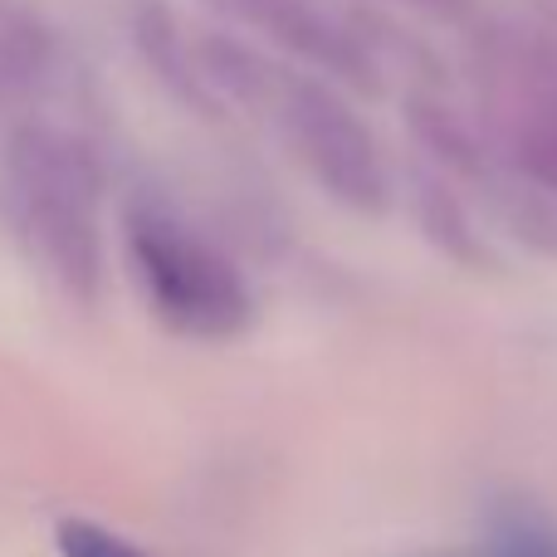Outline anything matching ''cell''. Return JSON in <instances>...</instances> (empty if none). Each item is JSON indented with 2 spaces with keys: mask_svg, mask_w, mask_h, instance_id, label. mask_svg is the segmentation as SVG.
<instances>
[{
  "mask_svg": "<svg viewBox=\"0 0 557 557\" xmlns=\"http://www.w3.org/2000/svg\"><path fill=\"white\" fill-rule=\"evenodd\" d=\"M0 206L25 255L69 298L103 288V172L94 147L59 123H25L0 157Z\"/></svg>",
  "mask_w": 557,
  "mask_h": 557,
  "instance_id": "cell-1",
  "label": "cell"
},
{
  "mask_svg": "<svg viewBox=\"0 0 557 557\" xmlns=\"http://www.w3.org/2000/svg\"><path fill=\"white\" fill-rule=\"evenodd\" d=\"M133 25H137V45H143L147 64L162 74V84L176 88L186 103L206 108V88H211V84H206V74H201V64H196V54L186 49V39H182V29H176L172 10H166L162 0H137Z\"/></svg>",
  "mask_w": 557,
  "mask_h": 557,
  "instance_id": "cell-6",
  "label": "cell"
},
{
  "mask_svg": "<svg viewBox=\"0 0 557 557\" xmlns=\"http://www.w3.org/2000/svg\"><path fill=\"white\" fill-rule=\"evenodd\" d=\"M406 117H411L416 137H421V147L435 157V166H441V172L480 182V176H484V143L450 113V108L431 103V98H411Z\"/></svg>",
  "mask_w": 557,
  "mask_h": 557,
  "instance_id": "cell-9",
  "label": "cell"
},
{
  "mask_svg": "<svg viewBox=\"0 0 557 557\" xmlns=\"http://www.w3.org/2000/svg\"><path fill=\"white\" fill-rule=\"evenodd\" d=\"M211 5L347 88H376L382 78L372 45L357 29H347L323 0H211Z\"/></svg>",
  "mask_w": 557,
  "mask_h": 557,
  "instance_id": "cell-4",
  "label": "cell"
},
{
  "mask_svg": "<svg viewBox=\"0 0 557 557\" xmlns=\"http://www.w3.org/2000/svg\"><path fill=\"white\" fill-rule=\"evenodd\" d=\"M411 201H416V221L431 235V245L450 260L480 264V235H474L470 211L460 206L455 186L445 182L441 172H416L411 176Z\"/></svg>",
  "mask_w": 557,
  "mask_h": 557,
  "instance_id": "cell-8",
  "label": "cell"
},
{
  "mask_svg": "<svg viewBox=\"0 0 557 557\" xmlns=\"http://www.w3.org/2000/svg\"><path fill=\"white\" fill-rule=\"evenodd\" d=\"M264 108L278 117L288 147L308 166L318 186L333 201H343L357 215H382L392 201V172L376 147L372 127L357 117V108L337 94L327 78L284 74L278 69Z\"/></svg>",
  "mask_w": 557,
  "mask_h": 557,
  "instance_id": "cell-3",
  "label": "cell"
},
{
  "mask_svg": "<svg viewBox=\"0 0 557 557\" xmlns=\"http://www.w3.org/2000/svg\"><path fill=\"white\" fill-rule=\"evenodd\" d=\"M54 543H59L64 557H152V553H143L137 543L117 539L113 529H103V523H94V519H59Z\"/></svg>",
  "mask_w": 557,
  "mask_h": 557,
  "instance_id": "cell-10",
  "label": "cell"
},
{
  "mask_svg": "<svg viewBox=\"0 0 557 557\" xmlns=\"http://www.w3.org/2000/svg\"><path fill=\"white\" fill-rule=\"evenodd\" d=\"M49 54H54V45H49L45 25L29 10L0 0V108L20 103L45 84Z\"/></svg>",
  "mask_w": 557,
  "mask_h": 557,
  "instance_id": "cell-7",
  "label": "cell"
},
{
  "mask_svg": "<svg viewBox=\"0 0 557 557\" xmlns=\"http://www.w3.org/2000/svg\"><path fill=\"white\" fill-rule=\"evenodd\" d=\"M123 240L147 304L172 333L201 343L245 333L250 284L231 264V255L206 240L196 225H186L172 206H162L157 196H137L123 215Z\"/></svg>",
  "mask_w": 557,
  "mask_h": 557,
  "instance_id": "cell-2",
  "label": "cell"
},
{
  "mask_svg": "<svg viewBox=\"0 0 557 557\" xmlns=\"http://www.w3.org/2000/svg\"><path fill=\"white\" fill-rule=\"evenodd\" d=\"M431 557H557V539L548 529H529V523H509L504 533H494L480 548L460 553H431Z\"/></svg>",
  "mask_w": 557,
  "mask_h": 557,
  "instance_id": "cell-11",
  "label": "cell"
},
{
  "mask_svg": "<svg viewBox=\"0 0 557 557\" xmlns=\"http://www.w3.org/2000/svg\"><path fill=\"white\" fill-rule=\"evenodd\" d=\"M499 147L513 172L557 196V54L543 64V84H519L499 117Z\"/></svg>",
  "mask_w": 557,
  "mask_h": 557,
  "instance_id": "cell-5",
  "label": "cell"
}]
</instances>
